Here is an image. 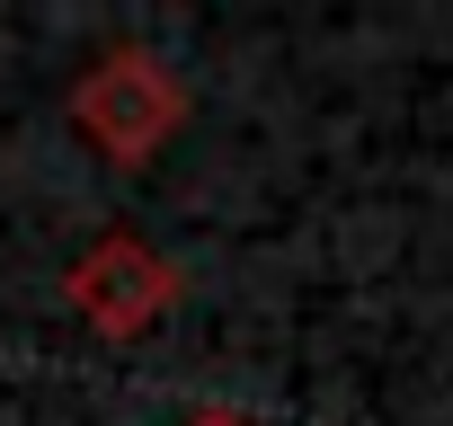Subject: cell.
<instances>
[{"instance_id": "cell-1", "label": "cell", "mask_w": 453, "mask_h": 426, "mask_svg": "<svg viewBox=\"0 0 453 426\" xmlns=\"http://www.w3.org/2000/svg\"><path fill=\"white\" fill-rule=\"evenodd\" d=\"M63 116H72V133H81L107 169H151V160L178 142V125H187V80H178L151 45H107V54L72 80Z\"/></svg>"}, {"instance_id": "cell-2", "label": "cell", "mask_w": 453, "mask_h": 426, "mask_svg": "<svg viewBox=\"0 0 453 426\" xmlns=\"http://www.w3.org/2000/svg\"><path fill=\"white\" fill-rule=\"evenodd\" d=\"M178 293H187L178 258H160V249L134 240V232H98V240L63 267V302H72L98 338H116V346L151 338V329L178 311Z\"/></svg>"}, {"instance_id": "cell-3", "label": "cell", "mask_w": 453, "mask_h": 426, "mask_svg": "<svg viewBox=\"0 0 453 426\" xmlns=\"http://www.w3.org/2000/svg\"><path fill=\"white\" fill-rule=\"evenodd\" d=\"M187 426H241V417H222V408H204V417H187Z\"/></svg>"}]
</instances>
